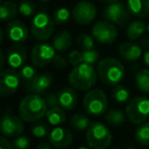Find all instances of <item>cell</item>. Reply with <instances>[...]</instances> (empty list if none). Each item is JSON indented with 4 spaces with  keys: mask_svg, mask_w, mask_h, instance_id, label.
Returning <instances> with one entry per match:
<instances>
[{
    "mask_svg": "<svg viewBox=\"0 0 149 149\" xmlns=\"http://www.w3.org/2000/svg\"><path fill=\"white\" fill-rule=\"evenodd\" d=\"M48 110L45 98L38 94H29L22 99L19 105V114L24 122L34 123L46 116Z\"/></svg>",
    "mask_w": 149,
    "mask_h": 149,
    "instance_id": "1",
    "label": "cell"
},
{
    "mask_svg": "<svg viewBox=\"0 0 149 149\" xmlns=\"http://www.w3.org/2000/svg\"><path fill=\"white\" fill-rule=\"evenodd\" d=\"M97 70L92 64L83 63L74 66L68 74V83L74 89L80 91H89L97 81Z\"/></svg>",
    "mask_w": 149,
    "mask_h": 149,
    "instance_id": "2",
    "label": "cell"
},
{
    "mask_svg": "<svg viewBox=\"0 0 149 149\" xmlns=\"http://www.w3.org/2000/svg\"><path fill=\"white\" fill-rule=\"evenodd\" d=\"M96 70L99 79L108 86L120 85L125 77L124 64L114 57H106L100 60Z\"/></svg>",
    "mask_w": 149,
    "mask_h": 149,
    "instance_id": "3",
    "label": "cell"
},
{
    "mask_svg": "<svg viewBox=\"0 0 149 149\" xmlns=\"http://www.w3.org/2000/svg\"><path fill=\"white\" fill-rule=\"evenodd\" d=\"M86 141L92 149H107L112 141V134L107 126L94 122L86 131Z\"/></svg>",
    "mask_w": 149,
    "mask_h": 149,
    "instance_id": "4",
    "label": "cell"
},
{
    "mask_svg": "<svg viewBox=\"0 0 149 149\" xmlns=\"http://www.w3.org/2000/svg\"><path fill=\"white\" fill-rule=\"evenodd\" d=\"M54 29V19L48 13L41 11L34 15L31 23V34L36 40L40 42H46L52 37Z\"/></svg>",
    "mask_w": 149,
    "mask_h": 149,
    "instance_id": "5",
    "label": "cell"
},
{
    "mask_svg": "<svg viewBox=\"0 0 149 149\" xmlns=\"http://www.w3.org/2000/svg\"><path fill=\"white\" fill-rule=\"evenodd\" d=\"M83 107L90 116H102L105 113L108 107L107 96L101 89L89 90L84 96Z\"/></svg>",
    "mask_w": 149,
    "mask_h": 149,
    "instance_id": "6",
    "label": "cell"
},
{
    "mask_svg": "<svg viewBox=\"0 0 149 149\" xmlns=\"http://www.w3.org/2000/svg\"><path fill=\"white\" fill-rule=\"evenodd\" d=\"M126 116L133 125H141L149 118V99L137 96L129 101L126 107Z\"/></svg>",
    "mask_w": 149,
    "mask_h": 149,
    "instance_id": "7",
    "label": "cell"
},
{
    "mask_svg": "<svg viewBox=\"0 0 149 149\" xmlns=\"http://www.w3.org/2000/svg\"><path fill=\"white\" fill-rule=\"evenodd\" d=\"M91 35L95 41L100 44H111L118 39V29L116 25L110 22L99 21L93 26Z\"/></svg>",
    "mask_w": 149,
    "mask_h": 149,
    "instance_id": "8",
    "label": "cell"
},
{
    "mask_svg": "<svg viewBox=\"0 0 149 149\" xmlns=\"http://www.w3.org/2000/svg\"><path fill=\"white\" fill-rule=\"evenodd\" d=\"M55 48L47 42L37 43L31 51V60L33 64L38 68H44L53 61L55 54Z\"/></svg>",
    "mask_w": 149,
    "mask_h": 149,
    "instance_id": "9",
    "label": "cell"
},
{
    "mask_svg": "<svg viewBox=\"0 0 149 149\" xmlns=\"http://www.w3.org/2000/svg\"><path fill=\"white\" fill-rule=\"evenodd\" d=\"M130 15L128 7L120 1L108 4L103 10L104 19L120 27H124L129 23Z\"/></svg>",
    "mask_w": 149,
    "mask_h": 149,
    "instance_id": "10",
    "label": "cell"
},
{
    "mask_svg": "<svg viewBox=\"0 0 149 149\" xmlns=\"http://www.w3.org/2000/svg\"><path fill=\"white\" fill-rule=\"evenodd\" d=\"M96 15H97L96 6L90 1L78 2L72 10V15L74 22L81 26L90 25L95 19Z\"/></svg>",
    "mask_w": 149,
    "mask_h": 149,
    "instance_id": "11",
    "label": "cell"
},
{
    "mask_svg": "<svg viewBox=\"0 0 149 149\" xmlns=\"http://www.w3.org/2000/svg\"><path fill=\"white\" fill-rule=\"evenodd\" d=\"M19 83L21 77L15 68L3 70L0 74V94L3 97L11 96L19 89Z\"/></svg>",
    "mask_w": 149,
    "mask_h": 149,
    "instance_id": "12",
    "label": "cell"
},
{
    "mask_svg": "<svg viewBox=\"0 0 149 149\" xmlns=\"http://www.w3.org/2000/svg\"><path fill=\"white\" fill-rule=\"evenodd\" d=\"M25 130V124L21 116L13 114H4L0 120V131L3 136L7 138H13L23 134Z\"/></svg>",
    "mask_w": 149,
    "mask_h": 149,
    "instance_id": "13",
    "label": "cell"
},
{
    "mask_svg": "<svg viewBox=\"0 0 149 149\" xmlns=\"http://www.w3.org/2000/svg\"><path fill=\"white\" fill-rule=\"evenodd\" d=\"M53 81V77L49 72H41L25 84L26 90L32 94H41L47 92Z\"/></svg>",
    "mask_w": 149,
    "mask_h": 149,
    "instance_id": "14",
    "label": "cell"
},
{
    "mask_svg": "<svg viewBox=\"0 0 149 149\" xmlns=\"http://www.w3.org/2000/svg\"><path fill=\"white\" fill-rule=\"evenodd\" d=\"M5 33L10 41L13 43L22 44L29 39V30L27 26L19 19H13L7 24Z\"/></svg>",
    "mask_w": 149,
    "mask_h": 149,
    "instance_id": "15",
    "label": "cell"
},
{
    "mask_svg": "<svg viewBox=\"0 0 149 149\" xmlns=\"http://www.w3.org/2000/svg\"><path fill=\"white\" fill-rule=\"evenodd\" d=\"M74 140L72 133L63 127H54L49 134V143L51 146L57 149H63L68 147Z\"/></svg>",
    "mask_w": 149,
    "mask_h": 149,
    "instance_id": "16",
    "label": "cell"
},
{
    "mask_svg": "<svg viewBox=\"0 0 149 149\" xmlns=\"http://www.w3.org/2000/svg\"><path fill=\"white\" fill-rule=\"evenodd\" d=\"M27 60V51L22 44L15 43L6 51V62L10 68H21Z\"/></svg>",
    "mask_w": 149,
    "mask_h": 149,
    "instance_id": "17",
    "label": "cell"
},
{
    "mask_svg": "<svg viewBox=\"0 0 149 149\" xmlns=\"http://www.w3.org/2000/svg\"><path fill=\"white\" fill-rule=\"evenodd\" d=\"M118 54L127 61H136L142 55V47L134 42H124L118 46Z\"/></svg>",
    "mask_w": 149,
    "mask_h": 149,
    "instance_id": "18",
    "label": "cell"
},
{
    "mask_svg": "<svg viewBox=\"0 0 149 149\" xmlns=\"http://www.w3.org/2000/svg\"><path fill=\"white\" fill-rule=\"evenodd\" d=\"M58 101L64 110H72L78 103L77 92L72 88H63L58 92Z\"/></svg>",
    "mask_w": 149,
    "mask_h": 149,
    "instance_id": "19",
    "label": "cell"
},
{
    "mask_svg": "<svg viewBox=\"0 0 149 149\" xmlns=\"http://www.w3.org/2000/svg\"><path fill=\"white\" fill-rule=\"evenodd\" d=\"M127 7L135 17L143 19L149 15V0H127Z\"/></svg>",
    "mask_w": 149,
    "mask_h": 149,
    "instance_id": "20",
    "label": "cell"
},
{
    "mask_svg": "<svg viewBox=\"0 0 149 149\" xmlns=\"http://www.w3.org/2000/svg\"><path fill=\"white\" fill-rule=\"evenodd\" d=\"M72 43V37L70 32L68 31H60L54 36L52 45L55 48L56 51L64 52L70 49Z\"/></svg>",
    "mask_w": 149,
    "mask_h": 149,
    "instance_id": "21",
    "label": "cell"
},
{
    "mask_svg": "<svg viewBox=\"0 0 149 149\" xmlns=\"http://www.w3.org/2000/svg\"><path fill=\"white\" fill-rule=\"evenodd\" d=\"M45 118H46V120H47V122L49 123V125L54 126V127L60 126V125L63 124L66 120L64 109L60 107V106L48 108Z\"/></svg>",
    "mask_w": 149,
    "mask_h": 149,
    "instance_id": "22",
    "label": "cell"
},
{
    "mask_svg": "<svg viewBox=\"0 0 149 149\" xmlns=\"http://www.w3.org/2000/svg\"><path fill=\"white\" fill-rule=\"evenodd\" d=\"M19 13V6L13 1H2L0 5V19L2 21H13Z\"/></svg>",
    "mask_w": 149,
    "mask_h": 149,
    "instance_id": "23",
    "label": "cell"
},
{
    "mask_svg": "<svg viewBox=\"0 0 149 149\" xmlns=\"http://www.w3.org/2000/svg\"><path fill=\"white\" fill-rule=\"evenodd\" d=\"M146 27L147 26L142 21L132 22V23L129 24L128 28H127V37L131 41H135V40L139 39L146 32Z\"/></svg>",
    "mask_w": 149,
    "mask_h": 149,
    "instance_id": "24",
    "label": "cell"
},
{
    "mask_svg": "<svg viewBox=\"0 0 149 149\" xmlns=\"http://www.w3.org/2000/svg\"><path fill=\"white\" fill-rule=\"evenodd\" d=\"M127 116L123 110L118 108H113L106 111L105 120L109 126L112 127H120L126 122Z\"/></svg>",
    "mask_w": 149,
    "mask_h": 149,
    "instance_id": "25",
    "label": "cell"
},
{
    "mask_svg": "<svg viewBox=\"0 0 149 149\" xmlns=\"http://www.w3.org/2000/svg\"><path fill=\"white\" fill-rule=\"evenodd\" d=\"M136 86L143 93H149V68L139 70L135 77Z\"/></svg>",
    "mask_w": 149,
    "mask_h": 149,
    "instance_id": "26",
    "label": "cell"
},
{
    "mask_svg": "<svg viewBox=\"0 0 149 149\" xmlns=\"http://www.w3.org/2000/svg\"><path fill=\"white\" fill-rule=\"evenodd\" d=\"M90 120L86 114L77 112L70 118V126L77 131L87 130L90 126Z\"/></svg>",
    "mask_w": 149,
    "mask_h": 149,
    "instance_id": "27",
    "label": "cell"
},
{
    "mask_svg": "<svg viewBox=\"0 0 149 149\" xmlns=\"http://www.w3.org/2000/svg\"><path fill=\"white\" fill-rule=\"evenodd\" d=\"M135 140L141 145H149V122L139 125L135 131Z\"/></svg>",
    "mask_w": 149,
    "mask_h": 149,
    "instance_id": "28",
    "label": "cell"
},
{
    "mask_svg": "<svg viewBox=\"0 0 149 149\" xmlns=\"http://www.w3.org/2000/svg\"><path fill=\"white\" fill-rule=\"evenodd\" d=\"M112 97L118 103H126V102L130 101L131 92L125 86L116 85L114 86V89L112 91Z\"/></svg>",
    "mask_w": 149,
    "mask_h": 149,
    "instance_id": "29",
    "label": "cell"
},
{
    "mask_svg": "<svg viewBox=\"0 0 149 149\" xmlns=\"http://www.w3.org/2000/svg\"><path fill=\"white\" fill-rule=\"evenodd\" d=\"M36 5L32 0H23L19 4V13L23 17H29L35 13Z\"/></svg>",
    "mask_w": 149,
    "mask_h": 149,
    "instance_id": "30",
    "label": "cell"
},
{
    "mask_svg": "<svg viewBox=\"0 0 149 149\" xmlns=\"http://www.w3.org/2000/svg\"><path fill=\"white\" fill-rule=\"evenodd\" d=\"M70 17V13L65 7H60V8L56 9L53 13V19L55 25H64L68 22Z\"/></svg>",
    "mask_w": 149,
    "mask_h": 149,
    "instance_id": "31",
    "label": "cell"
},
{
    "mask_svg": "<svg viewBox=\"0 0 149 149\" xmlns=\"http://www.w3.org/2000/svg\"><path fill=\"white\" fill-rule=\"evenodd\" d=\"M19 74L22 81L27 83V82H29L30 80H32L35 77L37 74V72H36L35 66L31 65V64H25V65H23L19 68Z\"/></svg>",
    "mask_w": 149,
    "mask_h": 149,
    "instance_id": "32",
    "label": "cell"
},
{
    "mask_svg": "<svg viewBox=\"0 0 149 149\" xmlns=\"http://www.w3.org/2000/svg\"><path fill=\"white\" fill-rule=\"evenodd\" d=\"M77 42L79 46L83 50H89L94 48V38L92 35H88V34H80L77 38Z\"/></svg>",
    "mask_w": 149,
    "mask_h": 149,
    "instance_id": "33",
    "label": "cell"
},
{
    "mask_svg": "<svg viewBox=\"0 0 149 149\" xmlns=\"http://www.w3.org/2000/svg\"><path fill=\"white\" fill-rule=\"evenodd\" d=\"M30 139L26 136H17L15 140L11 142L13 149H29L30 148Z\"/></svg>",
    "mask_w": 149,
    "mask_h": 149,
    "instance_id": "34",
    "label": "cell"
},
{
    "mask_svg": "<svg viewBox=\"0 0 149 149\" xmlns=\"http://www.w3.org/2000/svg\"><path fill=\"white\" fill-rule=\"evenodd\" d=\"M83 55V61L85 63H89L93 65L94 63H96L99 58V53L94 49H89V50H84L82 52Z\"/></svg>",
    "mask_w": 149,
    "mask_h": 149,
    "instance_id": "35",
    "label": "cell"
},
{
    "mask_svg": "<svg viewBox=\"0 0 149 149\" xmlns=\"http://www.w3.org/2000/svg\"><path fill=\"white\" fill-rule=\"evenodd\" d=\"M68 63L72 66H77L84 62L82 52L78 51V50H72V51L68 53Z\"/></svg>",
    "mask_w": 149,
    "mask_h": 149,
    "instance_id": "36",
    "label": "cell"
},
{
    "mask_svg": "<svg viewBox=\"0 0 149 149\" xmlns=\"http://www.w3.org/2000/svg\"><path fill=\"white\" fill-rule=\"evenodd\" d=\"M32 134L37 138H44L48 134V127L45 124H37L32 128Z\"/></svg>",
    "mask_w": 149,
    "mask_h": 149,
    "instance_id": "37",
    "label": "cell"
},
{
    "mask_svg": "<svg viewBox=\"0 0 149 149\" xmlns=\"http://www.w3.org/2000/svg\"><path fill=\"white\" fill-rule=\"evenodd\" d=\"M45 101L47 104L48 108L57 107L59 106V101H58V93H49L45 97Z\"/></svg>",
    "mask_w": 149,
    "mask_h": 149,
    "instance_id": "38",
    "label": "cell"
},
{
    "mask_svg": "<svg viewBox=\"0 0 149 149\" xmlns=\"http://www.w3.org/2000/svg\"><path fill=\"white\" fill-rule=\"evenodd\" d=\"M68 61V59H65V58L62 57V56H60V55H56L55 57H54L52 63H53V65L55 66V68H59V70H62V68H66Z\"/></svg>",
    "mask_w": 149,
    "mask_h": 149,
    "instance_id": "39",
    "label": "cell"
},
{
    "mask_svg": "<svg viewBox=\"0 0 149 149\" xmlns=\"http://www.w3.org/2000/svg\"><path fill=\"white\" fill-rule=\"evenodd\" d=\"M0 149H13L11 143L8 141L7 137L3 136V135L0 137Z\"/></svg>",
    "mask_w": 149,
    "mask_h": 149,
    "instance_id": "40",
    "label": "cell"
},
{
    "mask_svg": "<svg viewBox=\"0 0 149 149\" xmlns=\"http://www.w3.org/2000/svg\"><path fill=\"white\" fill-rule=\"evenodd\" d=\"M141 47L149 48V35L144 36L141 40Z\"/></svg>",
    "mask_w": 149,
    "mask_h": 149,
    "instance_id": "41",
    "label": "cell"
},
{
    "mask_svg": "<svg viewBox=\"0 0 149 149\" xmlns=\"http://www.w3.org/2000/svg\"><path fill=\"white\" fill-rule=\"evenodd\" d=\"M143 60H144V63L149 68V50H147L144 53V55H143Z\"/></svg>",
    "mask_w": 149,
    "mask_h": 149,
    "instance_id": "42",
    "label": "cell"
},
{
    "mask_svg": "<svg viewBox=\"0 0 149 149\" xmlns=\"http://www.w3.org/2000/svg\"><path fill=\"white\" fill-rule=\"evenodd\" d=\"M0 55H1V63H0V68H3V66H4V62H5V60H6V57L4 56V52H3V50H1V51H0Z\"/></svg>",
    "mask_w": 149,
    "mask_h": 149,
    "instance_id": "43",
    "label": "cell"
},
{
    "mask_svg": "<svg viewBox=\"0 0 149 149\" xmlns=\"http://www.w3.org/2000/svg\"><path fill=\"white\" fill-rule=\"evenodd\" d=\"M37 149H53V148L48 144H40L39 146L37 147Z\"/></svg>",
    "mask_w": 149,
    "mask_h": 149,
    "instance_id": "44",
    "label": "cell"
},
{
    "mask_svg": "<svg viewBox=\"0 0 149 149\" xmlns=\"http://www.w3.org/2000/svg\"><path fill=\"white\" fill-rule=\"evenodd\" d=\"M102 2L106 3V4H111V3H114V2H118V0H100Z\"/></svg>",
    "mask_w": 149,
    "mask_h": 149,
    "instance_id": "45",
    "label": "cell"
},
{
    "mask_svg": "<svg viewBox=\"0 0 149 149\" xmlns=\"http://www.w3.org/2000/svg\"><path fill=\"white\" fill-rule=\"evenodd\" d=\"M78 149H92L91 147H86V146H82V147H79Z\"/></svg>",
    "mask_w": 149,
    "mask_h": 149,
    "instance_id": "46",
    "label": "cell"
},
{
    "mask_svg": "<svg viewBox=\"0 0 149 149\" xmlns=\"http://www.w3.org/2000/svg\"><path fill=\"white\" fill-rule=\"evenodd\" d=\"M41 2H48V1H50V0H40Z\"/></svg>",
    "mask_w": 149,
    "mask_h": 149,
    "instance_id": "47",
    "label": "cell"
},
{
    "mask_svg": "<svg viewBox=\"0 0 149 149\" xmlns=\"http://www.w3.org/2000/svg\"><path fill=\"white\" fill-rule=\"evenodd\" d=\"M146 31L149 33V24H148V25H147V27H146Z\"/></svg>",
    "mask_w": 149,
    "mask_h": 149,
    "instance_id": "48",
    "label": "cell"
},
{
    "mask_svg": "<svg viewBox=\"0 0 149 149\" xmlns=\"http://www.w3.org/2000/svg\"><path fill=\"white\" fill-rule=\"evenodd\" d=\"M111 149H120V148H118V147H113V148H111Z\"/></svg>",
    "mask_w": 149,
    "mask_h": 149,
    "instance_id": "49",
    "label": "cell"
},
{
    "mask_svg": "<svg viewBox=\"0 0 149 149\" xmlns=\"http://www.w3.org/2000/svg\"><path fill=\"white\" fill-rule=\"evenodd\" d=\"M1 1H2V0H1Z\"/></svg>",
    "mask_w": 149,
    "mask_h": 149,
    "instance_id": "50",
    "label": "cell"
}]
</instances>
